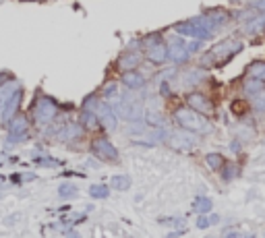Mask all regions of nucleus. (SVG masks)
Masks as SVG:
<instances>
[{"label": "nucleus", "mask_w": 265, "mask_h": 238, "mask_svg": "<svg viewBox=\"0 0 265 238\" xmlns=\"http://www.w3.org/2000/svg\"><path fill=\"white\" fill-rule=\"evenodd\" d=\"M95 114H98V118H100V125L104 127V129H108V130H116V127H118V114L114 112V108L112 106L106 102V100H102L100 102V106L95 108Z\"/></svg>", "instance_id": "obj_8"}, {"label": "nucleus", "mask_w": 265, "mask_h": 238, "mask_svg": "<svg viewBox=\"0 0 265 238\" xmlns=\"http://www.w3.org/2000/svg\"><path fill=\"white\" fill-rule=\"evenodd\" d=\"M122 85L127 87V89H132V91H139L145 87V77L139 73V70H127V73H122Z\"/></svg>", "instance_id": "obj_15"}, {"label": "nucleus", "mask_w": 265, "mask_h": 238, "mask_svg": "<svg viewBox=\"0 0 265 238\" xmlns=\"http://www.w3.org/2000/svg\"><path fill=\"white\" fill-rule=\"evenodd\" d=\"M174 120H176V125H178L180 129H187L191 130V133H207L209 130V125H207V120L203 118V114L197 112V110H193V108H178L174 112Z\"/></svg>", "instance_id": "obj_4"}, {"label": "nucleus", "mask_w": 265, "mask_h": 238, "mask_svg": "<svg viewBox=\"0 0 265 238\" xmlns=\"http://www.w3.org/2000/svg\"><path fill=\"white\" fill-rule=\"evenodd\" d=\"M102 102V95L100 93H89L87 98L81 102V110H89V112H95V108L100 106Z\"/></svg>", "instance_id": "obj_22"}, {"label": "nucleus", "mask_w": 265, "mask_h": 238, "mask_svg": "<svg viewBox=\"0 0 265 238\" xmlns=\"http://www.w3.org/2000/svg\"><path fill=\"white\" fill-rule=\"evenodd\" d=\"M89 195H91L93 199H106V197L110 195V189L106 187V184H91Z\"/></svg>", "instance_id": "obj_24"}, {"label": "nucleus", "mask_w": 265, "mask_h": 238, "mask_svg": "<svg viewBox=\"0 0 265 238\" xmlns=\"http://www.w3.org/2000/svg\"><path fill=\"white\" fill-rule=\"evenodd\" d=\"M263 27H265V17H259V19H253V21L249 23L246 31H249V33H255V31H259V29H263Z\"/></svg>", "instance_id": "obj_30"}, {"label": "nucleus", "mask_w": 265, "mask_h": 238, "mask_svg": "<svg viewBox=\"0 0 265 238\" xmlns=\"http://www.w3.org/2000/svg\"><path fill=\"white\" fill-rule=\"evenodd\" d=\"M131 184H132V180H131V176H129V174H116V176L112 178L110 187H112L114 191H129V189H131Z\"/></svg>", "instance_id": "obj_20"}, {"label": "nucleus", "mask_w": 265, "mask_h": 238, "mask_svg": "<svg viewBox=\"0 0 265 238\" xmlns=\"http://www.w3.org/2000/svg\"><path fill=\"white\" fill-rule=\"evenodd\" d=\"M11 79H13V77L8 75V73H0V85H4L6 81H11Z\"/></svg>", "instance_id": "obj_37"}, {"label": "nucleus", "mask_w": 265, "mask_h": 238, "mask_svg": "<svg viewBox=\"0 0 265 238\" xmlns=\"http://www.w3.org/2000/svg\"><path fill=\"white\" fill-rule=\"evenodd\" d=\"M164 38H162V33H149V35H145L143 40H139L141 42V48H149V46H154V43H157V42H162Z\"/></svg>", "instance_id": "obj_28"}, {"label": "nucleus", "mask_w": 265, "mask_h": 238, "mask_svg": "<svg viewBox=\"0 0 265 238\" xmlns=\"http://www.w3.org/2000/svg\"><path fill=\"white\" fill-rule=\"evenodd\" d=\"M83 125L85 130H98L102 125H100V118L95 112H89V110H81V120H79Z\"/></svg>", "instance_id": "obj_17"}, {"label": "nucleus", "mask_w": 265, "mask_h": 238, "mask_svg": "<svg viewBox=\"0 0 265 238\" xmlns=\"http://www.w3.org/2000/svg\"><path fill=\"white\" fill-rule=\"evenodd\" d=\"M246 75L253 79H259V81H265V63H253L246 68Z\"/></svg>", "instance_id": "obj_23"}, {"label": "nucleus", "mask_w": 265, "mask_h": 238, "mask_svg": "<svg viewBox=\"0 0 265 238\" xmlns=\"http://www.w3.org/2000/svg\"><path fill=\"white\" fill-rule=\"evenodd\" d=\"M243 50V42L238 40H226V42H220L211 48L207 54H203V60L201 63L205 66H211V65H222L226 60H230L234 54Z\"/></svg>", "instance_id": "obj_2"}, {"label": "nucleus", "mask_w": 265, "mask_h": 238, "mask_svg": "<svg viewBox=\"0 0 265 238\" xmlns=\"http://www.w3.org/2000/svg\"><path fill=\"white\" fill-rule=\"evenodd\" d=\"M141 52L139 50H127L125 54H122L118 60H116V68L120 70V73H127V70H135L139 68L141 65Z\"/></svg>", "instance_id": "obj_13"}, {"label": "nucleus", "mask_w": 265, "mask_h": 238, "mask_svg": "<svg viewBox=\"0 0 265 238\" xmlns=\"http://www.w3.org/2000/svg\"><path fill=\"white\" fill-rule=\"evenodd\" d=\"M168 143L174 149H182V151H189V149L195 147V137L191 135V130L182 129V130H174L172 135H168Z\"/></svg>", "instance_id": "obj_12"}, {"label": "nucleus", "mask_w": 265, "mask_h": 238, "mask_svg": "<svg viewBox=\"0 0 265 238\" xmlns=\"http://www.w3.org/2000/svg\"><path fill=\"white\" fill-rule=\"evenodd\" d=\"M145 58L152 65H164L166 60H168V43L162 40V42L154 43V46L145 48Z\"/></svg>", "instance_id": "obj_14"}, {"label": "nucleus", "mask_w": 265, "mask_h": 238, "mask_svg": "<svg viewBox=\"0 0 265 238\" xmlns=\"http://www.w3.org/2000/svg\"><path fill=\"white\" fill-rule=\"evenodd\" d=\"M83 133H85V129H83L81 122H63V125H58L54 137L65 143V141H77V139H81Z\"/></svg>", "instance_id": "obj_9"}, {"label": "nucleus", "mask_w": 265, "mask_h": 238, "mask_svg": "<svg viewBox=\"0 0 265 238\" xmlns=\"http://www.w3.org/2000/svg\"><path fill=\"white\" fill-rule=\"evenodd\" d=\"M21 102H23V89L19 87L11 98L6 100V104L2 106V110H0V120L4 122V125H8L17 114H19V108H21Z\"/></svg>", "instance_id": "obj_7"}, {"label": "nucleus", "mask_w": 265, "mask_h": 238, "mask_svg": "<svg viewBox=\"0 0 265 238\" xmlns=\"http://www.w3.org/2000/svg\"><path fill=\"white\" fill-rule=\"evenodd\" d=\"M58 195L63 197V199H73V197H77V189L73 187V184H63V187L58 189Z\"/></svg>", "instance_id": "obj_29"}, {"label": "nucleus", "mask_w": 265, "mask_h": 238, "mask_svg": "<svg viewBox=\"0 0 265 238\" xmlns=\"http://www.w3.org/2000/svg\"><path fill=\"white\" fill-rule=\"evenodd\" d=\"M222 168H224V174H222V178H224V180H232L234 176H236V172H238L236 166H226V162H224Z\"/></svg>", "instance_id": "obj_31"}, {"label": "nucleus", "mask_w": 265, "mask_h": 238, "mask_svg": "<svg viewBox=\"0 0 265 238\" xmlns=\"http://www.w3.org/2000/svg\"><path fill=\"white\" fill-rule=\"evenodd\" d=\"M243 89H244V93H246V95H257V93L263 89V81H259V79H253V77H249V79H246V81H244Z\"/></svg>", "instance_id": "obj_21"}, {"label": "nucleus", "mask_w": 265, "mask_h": 238, "mask_svg": "<svg viewBox=\"0 0 265 238\" xmlns=\"http://www.w3.org/2000/svg\"><path fill=\"white\" fill-rule=\"evenodd\" d=\"M160 93H162V95H166V98H168V95H170V85H168L166 81L160 85Z\"/></svg>", "instance_id": "obj_35"}, {"label": "nucleus", "mask_w": 265, "mask_h": 238, "mask_svg": "<svg viewBox=\"0 0 265 238\" xmlns=\"http://www.w3.org/2000/svg\"><path fill=\"white\" fill-rule=\"evenodd\" d=\"M187 106L193 110L201 112L203 116H209V114H214V102H211L207 95H203L199 91H191L187 95Z\"/></svg>", "instance_id": "obj_10"}, {"label": "nucleus", "mask_w": 265, "mask_h": 238, "mask_svg": "<svg viewBox=\"0 0 265 238\" xmlns=\"http://www.w3.org/2000/svg\"><path fill=\"white\" fill-rule=\"evenodd\" d=\"M216 23L211 21L209 15H199V17H193L189 21H182L178 25H174V31L180 33V35H187V38H195V40H211L214 38V31H216Z\"/></svg>", "instance_id": "obj_1"}, {"label": "nucleus", "mask_w": 265, "mask_h": 238, "mask_svg": "<svg viewBox=\"0 0 265 238\" xmlns=\"http://www.w3.org/2000/svg\"><path fill=\"white\" fill-rule=\"evenodd\" d=\"M120 85H118V81H108L104 87H102V91H100V95H102V100H106V102H112V100H118L120 98Z\"/></svg>", "instance_id": "obj_18"}, {"label": "nucleus", "mask_w": 265, "mask_h": 238, "mask_svg": "<svg viewBox=\"0 0 265 238\" xmlns=\"http://www.w3.org/2000/svg\"><path fill=\"white\" fill-rule=\"evenodd\" d=\"M38 162L40 166H54V168H58V166H63V162H58V160H42V157H38Z\"/></svg>", "instance_id": "obj_33"}, {"label": "nucleus", "mask_w": 265, "mask_h": 238, "mask_svg": "<svg viewBox=\"0 0 265 238\" xmlns=\"http://www.w3.org/2000/svg\"><path fill=\"white\" fill-rule=\"evenodd\" d=\"M195 211H197V214H209V211H211V199L197 197L195 199Z\"/></svg>", "instance_id": "obj_26"}, {"label": "nucleus", "mask_w": 265, "mask_h": 238, "mask_svg": "<svg viewBox=\"0 0 265 238\" xmlns=\"http://www.w3.org/2000/svg\"><path fill=\"white\" fill-rule=\"evenodd\" d=\"M205 162L211 170H222V166H224V157L220 155V153H207L205 157Z\"/></svg>", "instance_id": "obj_25"}, {"label": "nucleus", "mask_w": 265, "mask_h": 238, "mask_svg": "<svg viewBox=\"0 0 265 238\" xmlns=\"http://www.w3.org/2000/svg\"><path fill=\"white\" fill-rule=\"evenodd\" d=\"M220 222V217L218 216H205V214H201L199 219H197V228H201V230H205V228H209L211 224H218Z\"/></svg>", "instance_id": "obj_27"}, {"label": "nucleus", "mask_w": 265, "mask_h": 238, "mask_svg": "<svg viewBox=\"0 0 265 238\" xmlns=\"http://www.w3.org/2000/svg\"><path fill=\"white\" fill-rule=\"evenodd\" d=\"M8 145H17V143H23L27 139L29 133V118L23 116V114H17V116L8 122Z\"/></svg>", "instance_id": "obj_5"}, {"label": "nucleus", "mask_w": 265, "mask_h": 238, "mask_svg": "<svg viewBox=\"0 0 265 238\" xmlns=\"http://www.w3.org/2000/svg\"><path fill=\"white\" fill-rule=\"evenodd\" d=\"M91 153L104 162H118V149L114 147V143L108 137H95L91 141Z\"/></svg>", "instance_id": "obj_6"}, {"label": "nucleus", "mask_w": 265, "mask_h": 238, "mask_svg": "<svg viewBox=\"0 0 265 238\" xmlns=\"http://www.w3.org/2000/svg\"><path fill=\"white\" fill-rule=\"evenodd\" d=\"M243 108H244V106H243V104H238V102H234V112H243Z\"/></svg>", "instance_id": "obj_38"}, {"label": "nucleus", "mask_w": 265, "mask_h": 238, "mask_svg": "<svg viewBox=\"0 0 265 238\" xmlns=\"http://www.w3.org/2000/svg\"><path fill=\"white\" fill-rule=\"evenodd\" d=\"M189 56L191 52L182 40H172L168 43V60H172L174 65H184L189 60Z\"/></svg>", "instance_id": "obj_11"}, {"label": "nucleus", "mask_w": 265, "mask_h": 238, "mask_svg": "<svg viewBox=\"0 0 265 238\" xmlns=\"http://www.w3.org/2000/svg\"><path fill=\"white\" fill-rule=\"evenodd\" d=\"M19 83H17L15 81V79H11V81H6L4 85H0V110H2V106L6 104V100L8 98H11V95L17 91V89H19Z\"/></svg>", "instance_id": "obj_19"}, {"label": "nucleus", "mask_w": 265, "mask_h": 238, "mask_svg": "<svg viewBox=\"0 0 265 238\" xmlns=\"http://www.w3.org/2000/svg\"><path fill=\"white\" fill-rule=\"evenodd\" d=\"M203 79H205V73H203L201 68H195V70H189V73H184L180 77V87H195L199 85Z\"/></svg>", "instance_id": "obj_16"}, {"label": "nucleus", "mask_w": 265, "mask_h": 238, "mask_svg": "<svg viewBox=\"0 0 265 238\" xmlns=\"http://www.w3.org/2000/svg\"><path fill=\"white\" fill-rule=\"evenodd\" d=\"M58 116V104L48 95H38L31 104V118L38 127H48Z\"/></svg>", "instance_id": "obj_3"}, {"label": "nucleus", "mask_w": 265, "mask_h": 238, "mask_svg": "<svg viewBox=\"0 0 265 238\" xmlns=\"http://www.w3.org/2000/svg\"><path fill=\"white\" fill-rule=\"evenodd\" d=\"M187 48H189V52H197V50L201 48V40H199V42H193V43H189Z\"/></svg>", "instance_id": "obj_36"}, {"label": "nucleus", "mask_w": 265, "mask_h": 238, "mask_svg": "<svg viewBox=\"0 0 265 238\" xmlns=\"http://www.w3.org/2000/svg\"><path fill=\"white\" fill-rule=\"evenodd\" d=\"M255 108L265 110V89H261L257 95H255Z\"/></svg>", "instance_id": "obj_32"}, {"label": "nucleus", "mask_w": 265, "mask_h": 238, "mask_svg": "<svg viewBox=\"0 0 265 238\" xmlns=\"http://www.w3.org/2000/svg\"><path fill=\"white\" fill-rule=\"evenodd\" d=\"M253 11L255 13H265V0H259V2L253 4Z\"/></svg>", "instance_id": "obj_34"}]
</instances>
